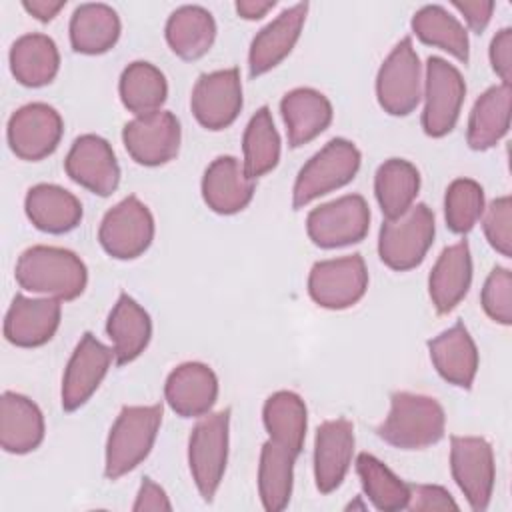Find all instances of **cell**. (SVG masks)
I'll use <instances>...</instances> for the list:
<instances>
[{"label": "cell", "instance_id": "obj_13", "mask_svg": "<svg viewBox=\"0 0 512 512\" xmlns=\"http://www.w3.org/2000/svg\"><path fill=\"white\" fill-rule=\"evenodd\" d=\"M64 122L56 108L44 102H30L12 112L6 138L10 150L28 162L50 156L62 138Z\"/></svg>", "mask_w": 512, "mask_h": 512}, {"label": "cell", "instance_id": "obj_5", "mask_svg": "<svg viewBox=\"0 0 512 512\" xmlns=\"http://www.w3.org/2000/svg\"><path fill=\"white\" fill-rule=\"evenodd\" d=\"M230 408L204 414L192 428L188 440V466L192 480L206 502H212L228 462Z\"/></svg>", "mask_w": 512, "mask_h": 512}, {"label": "cell", "instance_id": "obj_35", "mask_svg": "<svg viewBox=\"0 0 512 512\" xmlns=\"http://www.w3.org/2000/svg\"><path fill=\"white\" fill-rule=\"evenodd\" d=\"M118 92L128 112L144 116L162 110L168 96V82L160 68L146 60H136L122 70Z\"/></svg>", "mask_w": 512, "mask_h": 512}, {"label": "cell", "instance_id": "obj_4", "mask_svg": "<svg viewBox=\"0 0 512 512\" xmlns=\"http://www.w3.org/2000/svg\"><path fill=\"white\" fill-rule=\"evenodd\" d=\"M360 160V150L350 140L332 138L300 168L292 188L294 210L352 182Z\"/></svg>", "mask_w": 512, "mask_h": 512}, {"label": "cell", "instance_id": "obj_2", "mask_svg": "<svg viewBox=\"0 0 512 512\" xmlns=\"http://www.w3.org/2000/svg\"><path fill=\"white\" fill-rule=\"evenodd\" d=\"M446 414L442 404L424 394L394 392L390 412L376 428V434L400 450H422L442 440Z\"/></svg>", "mask_w": 512, "mask_h": 512}, {"label": "cell", "instance_id": "obj_18", "mask_svg": "<svg viewBox=\"0 0 512 512\" xmlns=\"http://www.w3.org/2000/svg\"><path fill=\"white\" fill-rule=\"evenodd\" d=\"M354 454V426L346 418L326 420L314 436V480L322 494L334 492L348 474Z\"/></svg>", "mask_w": 512, "mask_h": 512}, {"label": "cell", "instance_id": "obj_19", "mask_svg": "<svg viewBox=\"0 0 512 512\" xmlns=\"http://www.w3.org/2000/svg\"><path fill=\"white\" fill-rule=\"evenodd\" d=\"M62 306L56 298H28L16 294L6 318L4 336L20 348H36L52 340L60 326Z\"/></svg>", "mask_w": 512, "mask_h": 512}, {"label": "cell", "instance_id": "obj_24", "mask_svg": "<svg viewBox=\"0 0 512 512\" xmlns=\"http://www.w3.org/2000/svg\"><path fill=\"white\" fill-rule=\"evenodd\" d=\"M430 360L436 372L458 388H470L478 372V348L462 322L428 340Z\"/></svg>", "mask_w": 512, "mask_h": 512}, {"label": "cell", "instance_id": "obj_39", "mask_svg": "<svg viewBox=\"0 0 512 512\" xmlns=\"http://www.w3.org/2000/svg\"><path fill=\"white\" fill-rule=\"evenodd\" d=\"M356 472L364 494L374 508L384 512L404 510L410 498V486L398 478L382 460L362 452L356 458Z\"/></svg>", "mask_w": 512, "mask_h": 512}, {"label": "cell", "instance_id": "obj_23", "mask_svg": "<svg viewBox=\"0 0 512 512\" xmlns=\"http://www.w3.org/2000/svg\"><path fill=\"white\" fill-rule=\"evenodd\" d=\"M472 284V258L466 240L442 250L428 276V294L438 314L452 312Z\"/></svg>", "mask_w": 512, "mask_h": 512}, {"label": "cell", "instance_id": "obj_21", "mask_svg": "<svg viewBox=\"0 0 512 512\" xmlns=\"http://www.w3.org/2000/svg\"><path fill=\"white\" fill-rule=\"evenodd\" d=\"M308 14V4L300 2L282 10L272 22H268L252 40L248 52L250 76H262L276 68L296 46L304 20Z\"/></svg>", "mask_w": 512, "mask_h": 512}, {"label": "cell", "instance_id": "obj_9", "mask_svg": "<svg viewBox=\"0 0 512 512\" xmlns=\"http://www.w3.org/2000/svg\"><path fill=\"white\" fill-rule=\"evenodd\" d=\"M98 240L116 260L138 258L154 240V216L136 196H126L104 214Z\"/></svg>", "mask_w": 512, "mask_h": 512}, {"label": "cell", "instance_id": "obj_40", "mask_svg": "<svg viewBox=\"0 0 512 512\" xmlns=\"http://www.w3.org/2000/svg\"><path fill=\"white\" fill-rule=\"evenodd\" d=\"M484 190L472 178H456L446 188L444 218L454 234H466L484 212Z\"/></svg>", "mask_w": 512, "mask_h": 512}, {"label": "cell", "instance_id": "obj_14", "mask_svg": "<svg viewBox=\"0 0 512 512\" xmlns=\"http://www.w3.org/2000/svg\"><path fill=\"white\" fill-rule=\"evenodd\" d=\"M180 122L168 110L134 116L122 128V142L130 158L142 166H162L178 156Z\"/></svg>", "mask_w": 512, "mask_h": 512}, {"label": "cell", "instance_id": "obj_36", "mask_svg": "<svg viewBox=\"0 0 512 512\" xmlns=\"http://www.w3.org/2000/svg\"><path fill=\"white\" fill-rule=\"evenodd\" d=\"M294 462V452L274 440L264 442L258 464V494L264 510L280 512L288 506L294 482Z\"/></svg>", "mask_w": 512, "mask_h": 512}, {"label": "cell", "instance_id": "obj_11", "mask_svg": "<svg viewBox=\"0 0 512 512\" xmlns=\"http://www.w3.org/2000/svg\"><path fill=\"white\" fill-rule=\"evenodd\" d=\"M368 288V270L360 254L320 260L308 274V294L328 310H344L358 304Z\"/></svg>", "mask_w": 512, "mask_h": 512}, {"label": "cell", "instance_id": "obj_25", "mask_svg": "<svg viewBox=\"0 0 512 512\" xmlns=\"http://www.w3.org/2000/svg\"><path fill=\"white\" fill-rule=\"evenodd\" d=\"M288 144L300 148L318 138L332 122L330 100L314 88H294L280 100Z\"/></svg>", "mask_w": 512, "mask_h": 512}, {"label": "cell", "instance_id": "obj_1", "mask_svg": "<svg viewBox=\"0 0 512 512\" xmlns=\"http://www.w3.org/2000/svg\"><path fill=\"white\" fill-rule=\"evenodd\" d=\"M14 278L28 292L46 294L56 300H74L88 284V270L76 252L38 244L18 256Z\"/></svg>", "mask_w": 512, "mask_h": 512}, {"label": "cell", "instance_id": "obj_48", "mask_svg": "<svg viewBox=\"0 0 512 512\" xmlns=\"http://www.w3.org/2000/svg\"><path fill=\"white\" fill-rule=\"evenodd\" d=\"M276 6L274 0H238L234 4L236 12L244 20H260Z\"/></svg>", "mask_w": 512, "mask_h": 512}, {"label": "cell", "instance_id": "obj_20", "mask_svg": "<svg viewBox=\"0 0 512 512\" xmlns=\"http://www.w3.org/2000/svg\"><path fill=\"white\" fill-rule=\"evenodd\" d=\"M164 398L182 418H200L218 398V378L204 362L178 364L166 378Z\"/></svg>", "mask_w": 512, "mask_h": 512}, {"label": "cell", "instance_id": "obj_34", "mask_svg": "<svg viewBox=\"0 0 512 512\" xmlns=\"http://www.w3.org/2000/svg\"><path fill=\"white\" fill-rule=\"evenodd\" d=\"M262 420L270 440L288 448L296 456L302 452L308 426V410L296 392L278 390L270 394L262 408Z\"/></svg>", "mask_w": 512, "mask_h": 512}, {"label": "cell", "instance_id": "obj_32", "mask_svg": "<svg viewBox=\"0 0 512 512\" xmlns=\"http://www.w3.org/2000/svg\"><path fill=\"white\" fill-rule=\"evenodd\" d=\"M70 44L76 52L96 56L108 52L120 38L118 12L102 2L80 4L70 18Z\"/></svg>", "mask_w": 512, "mask_h": 512}, {"label": "cell", "instance_id": "obj_43", "mask_svg": "<svg viewBox=\"0 0 512 512\" xmlns=\"http://www.w3.org/2000/svg\"><path fill=\"white\" fill-rule=\"evenodd\" d=\"M410 486V498L406 504V510L422 512V510H458V504L454 502L452 494L434 484H408Z\"/></svg>", "mask_w": 512, "mask_h": 512}, {"label": "cell", "instance_id": "obj_33", "mask_svg": "<svg viewBox=\"0 0 512 512\" xmlns=\"http://www.w3.org/2000/svg\"><path fill=\"white\" fill-rule=\"evenodd\" d=\"M420 190L418 168L404 158L384 160L374 174V194L386 220L400 218L414 206Z\"/></svg>", "mask_w": 512, "mask_h": 512}, {"label": "cell", "instance_id": "obj_46", "mask_svg": "<svg viewBox=\"0 0 512 512\" xmlns=\"http://www.w3.org/2000/svg\"><path fill=\"white\" fill-rule=\"evenodd\" d=\"M134 512H144V510H160V512H170L172 504L164 492L162 486H158L154 480L144 478L140 484V490L136 494V502L132 506Z\"/></svg>", "mask_w": 512, "mask_h": 512}, {"label": "cell", "instance_id": "obj_3", "mask_svg": "<svg viewBox=\"0 0 512 512\" xmlns=\"http://www.w3.org/2000/svg\"><path fill=\"white\" fill-rule=\"evenodd\" d=\"M162 424V404L124 406L116 416L108 440L104 474L116 480L134 470L150 454Z\"/></svg>", "mask_w": 512, "mask_h": 512}, {"label": "cell", "instance_id": "obj_17", "mask_svg": "<svg viewBox=\"0 0 512 512\" xmlns=\"http://www.w3.org/2000/svg\"><path fill=\"white\" fill-rule=\"evenodd\" d=\"M64 170L70 180L98 196H110L120 184V166L114 150L98 134H82L72 142Z\"/></svg>", "mask_w": 512, "mask_h": 512}, {"label": "cell", "instance_id": "obj_12", "mask_svg": "<svg viewBox=\"0 0 512 512\" xmlns=\"http://www.w3.org/2000/svg\"><path fill=\"white\" fill-rule=\"evenodd\" d=\"M450 470L470 508L476 512L486 510L496 480L494 452L490 442L480 436H452Z\"/></svg>", "mask_w": 512, "mask_h": 512}, {"label": "cell", "instance_id": "obj_10", "mask_svg": "<svg viewBox=\"0 0 512 512\" xmlns=\"http://www.w3.org/2000/svg\"><path fill=\"white\" fill-rule=\"evenodd\" d=\"M370 228V208L360 194H346L310 210L308 238L320 248H340L364 240Z\"/></svg>", "mask_w": 512, "mask_h": 512}, {"label": "cell", "instance_id": "obj_37", "mask_svg": "<svg viewBox=\"0 0 512 512\" xmlns=\"http://www.w3.org/2000/svg\"><path fill=\"white\" fill-rule=\"evenodd\" d=\"M410 26L420 42L436 46L452 54L464 64L468 62L470 58L468 32L462 26V22L456 16H452L444 6H438V4L422 6L412 16Z\"/></svg>", "mask_w": 512, "mask_h": 512}, {"label": "cell", "instance_id": "obj_22", "mask_svg": "<svg viewBox=\"0 0 512 512\" xmlns=\"http://www.w3.org/2000/svg\"><path fill=\"white\" fill-rule=\"evenodd\" d=\"M254 196V180L234 156L214 158L202 176V198L206 206L222 216L242 212Z\"/></svg>", "mask_w": 512, "mask_h": 512}, {"label": "cell", "instance_id": "obj_45", "mask_svg": "<svg viewBox=\"0 0 512 512\" xmlns=\"http://www.w3.org/2000/svg\"><path fill=\"white\" fill-rule=\"evenodd\" d=\"M452 6L464 16L468 28L476 34L484 32L492 12H494V2L492 0H476V2H462V0H454Z\"/></svg>", "mask_w": 512, "mask_h": 512}, {"label": "cell", "instance_id": "obj_8", "mask_svg": "<svg viewBox=\"0 0 512 512\" xmlns=\"http://www.w3.org/2000/svg\"><path fill=\"white\" fill-rule=\"evenodd\" d=\"M464 96L466 84L460 70L440 56H430L422 84V128L430 138H442L454 130Z\"/></svg>", "mask_w": 512, "mask_h": 512}, {"label": "cell", "instance_id": "obj_28", "mask_svg": "<svg viewBox=\"0 0 512 512\" xmlns=\"http://www.w3.org/2000/svg\"><path fill=\"white\" fill-rule=\"evenodd\" d=\"M24 210L34 228L48 234H66L82 220L80 200L58 184H36L26 192Z\"/></svg>", "mask_w": 512, "mask_h": 512}, {"label": "cell", "instance_id": "obj_29", "mask_svg": "<svg viewBox=\"0 0 512 512\" xmlns=\"http://www.w3.org/2000/svg\"><path fill=\"white\" fill-rule=\"evenodd\" d=\"M164 34L176 56L182 60H198L216 40V20L206 8L184 4L168 16Z\"/></svg>", "mask_w": 512, "mask_h": 512}, {"label": "cell", "instance_id": "obj_27", "mask_svg": "<svg viewBox=\"0 0 512 512\" xmlns=\"http://www.w3.org/2000/svg\"><path fill=\"white\" fill-rule=\"evenodd\" d=\"M44 440V416L24 394L4 392L0 398V446L10 454H28Z\"/></svg>", "mask_w": 512, "mask_h": 512}, {"label": "cell", "instance_id": "obj_7", "mask_svg": "<svg viewBox=\"0 0 512 512\" xmlns=\"http://www.w3.org/2000/svg\"><path fill=\"white\" fill-rule=\"evenodd\" d=\"M422 64L412 38H402L376 74V98L390 116H408L422 100Z\"/></svg>", "mask_w": 512, "mask_h": 512}, {"label": "cell", "instance_id": "obj_38", "mask_svg": "<svg viewBox=\"0 0 512 512\" xmlns=\"http://www.w3.org/2000/svg\"><path fill=\"white\" fill-rule=\"evenodd\" d=\"M242 150H244L242 166L252 180L272 172L278 166L280 136L268 106L258 108L248 120V126L242 138Z\"/></svg>", "mask_w": 512, "mask_h": 512}, {"label": "cell", "instance_id": "obj_30", "mask_svg": "<svg viewBox=\"0 0 512 512\" xmlns=\"http://www.w3.org/2000/svg\"><path fill=\"white\" fill-rule=\"evenodd\" d=\"M12 76L28 88L50 84L60 68V52L56 42L46 34L20 36L8 54Z\"/></svg>", "mask_w": 512, "mask_h": 512}, {"label": "cell", "instance_id": "obj_44", "mask_svg": "<svg viewBox=\"0 0 512 512\" xmlns=\"http://www.w3.org/2000/svg\"><path fill=\"white\" fill-rule=\"evenodd\" d=\"M490 64L492 70L500 76L502 84H510L512 80V28H502L494 34L490 42Z\"/></svg>", "mask_w": 512, "mask_h": 512}, {"label": "cell", "instance_id": "obj_26", "mask_svg": "<svg viewBox=\"0 0 512 512\" xmlns=\"http://www.w3.org/2000/svg\"><path fill=\"white\" fill-rule=\"evenodd\" d=\"M106 334L112 340V352L118 366L136 360L152 338L150 314L126 292L112 306L106 320Z\"/></svg>", "mask_w": 512, "mask_h": 512}, {"label": "cell", "instance_id": "obj_47", "mask_svg": "<svg viewBox=\"0 0 512 512\" xmlns=\"http://www.w3.org/2000/svg\"><path fill=\"white\" fill-rule=\"evenodd\" d=\"M22 6L38 22H50L66 6V0H24Z\"/></svg>", "mask_w": 512, "mask_h": 512}, {"label": "cell", "instance_id": "obj_15", "mask_svg": "<svg viewBox=\"0 0 512 512\" xmlns=\"http://www.w3.org/2000/svg\"><path fill=\"white\" fill-rule=\"evenodd\" d=\"M190 108L204 128H228L242 110V82L238 68L202 74L192 88Z\"/></svg>", "mask_w": 512, "mask_h": 512}, {"label": "cell", "instance_id": "obj_31", "mask_svg": "<svg viewBox=\"0 0 512 512\" xmlns=\"http://www.w3.org/2000/svg\"><path fill=\"white\" fill-rule=\"evenodd\" d=\"M510 102V84L490 86L478 96L466 130V140L472 150H488L506 136L510 128Z\"/></svg>", "mask_w": 512, "mask_h": 512}, {"label": "cell", "instance_id": "obj_42", "mask_svg": "<svg viewBox=\"0 0 512 512\" xmlns=\"http://www.w3.org/2000/svg\"><path fill=\"white\" fill-rule=\"evenodd\" d=\"M482 228L488 244L502 256H512V200L500 196L484 206Z\"/></svg>", "mask_w": 512, "mask_h": 512}, {"label": "cell", "instance_id": "obj_16", "mask_svg": "<svg viewBox=\"0 0 512 512\" xmlns=\"http://www.w3.org/2000/svg\"><path fill=\"white\" fill-rule=\"evenodd\" d=\"M114 352L92 332H86L76 344L62 376V408L74 412L84 406L102 384L112 364Z\"/></svg>", "mask_w": 512, "mask_h": 512}, {"label": "cell", "instance_id": "obj_6", "mask_svg": "<svg viewBox=\"0 0 512 512\" xmlns=\"http://www.w3.org/2000/svg\"><path fill=\"white\" fill-rule=\"evenodd\" d=\"M434 232V212L426 204H414L400 218L382 222L378 256L392 270H412L426 258Z\"/></svg>", "mask_w": 512, "mask_h": 512}, {"label": "cell", "instance_id": "obj_41", "mask_svg": "<svg viewBox=\"0 0 512 512\" xmlns=\"http://www.w3.org/2000/svg\"><path fill=\"white\" fill-rule=\"evenodd\" d=\"M480 302L488 318L502 326L512 324V274L508 268H492L482 286Z\"/></svg>", "mask_w": 512, "mask_h": 512}]
</instances>
